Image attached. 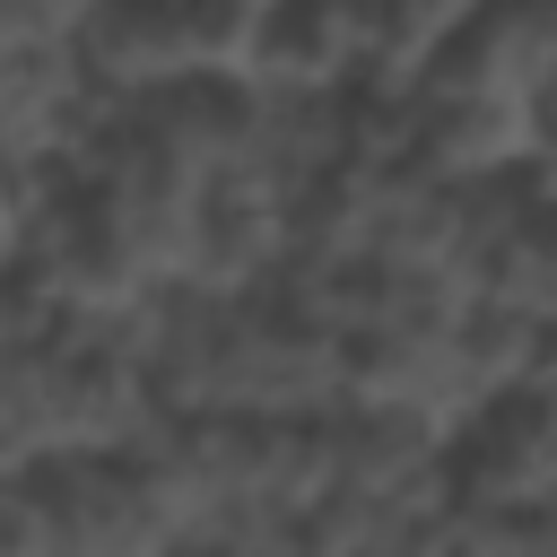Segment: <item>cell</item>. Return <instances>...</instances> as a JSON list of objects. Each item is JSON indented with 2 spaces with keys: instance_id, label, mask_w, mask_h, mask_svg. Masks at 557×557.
<instances>
[{
  "instance_id": "1",
  "label": "cell",
  "mask_w": 557,
  "mask_h": 557,
  "mask_svg": "<svg viewBox=\"0 0 557 557\" xmlns=\"http://www.w3.org/2000/svg\"><path fill=\"white\" fill-rule=\"evenodd\" d=\"M44 496L52 557H139V548H183V522L165 487L148 479L139 453H35L26 461Z\"/></svg>"
},
{
  "instance_id": "2",
  "label": "cell",
  "mask_w": 557,
  "mask_h": 557,
  "mask_svg": "<svg viewBox=\"0 0 557 557\" xmlns=\"http://www.w3.org/2000/svg\"><path fill=\"white\" fill-rule=\"evenodd\" d=\"M461 505H531L557 496V383H513L479 400L444 444Z\"/></svg>"
},
{
  "instance_id": "3",
  "label": "cell",
  "mask_w": 557,
  "mask_h": 557,
  "mask_svg": "<svg viewBox=\"0 0 557 557\" xmlns=\"http://www.w3.org/2000/svg\"><path fill=\"white\" fill-rule=\"evenodd\" d=\"M409 157L426 174H453V183L522 174L531 165V104L496 96V87H461V78L418 70L409 78Z\"/></svg>"
},
{
  "instance_id": "4",
  "label": "cell",
  "mask_w": 557,
  "mask_h": 557,
  "mask_svg": "<svg viewBox=\"0 0 557 557\" xmlns=\"http://www.w3.org/2000/svg\"><path fill=\"white\" fill-rule=\"evenodd\" d=\"M287 270V191L261 183V174H218L191 209V244H183V278L191 287H218V296H244L261 278Z\"/></svg>"
},
{
  "instance_id": "5",
  "label": "cell",
  "mask_w": 557,
  "mask_h": 557,
  "mask_svg": "<svg viewBox=\"0 0 557 557\" xmlns=\"http://www.w3.org/2000/svg\"><path fill=\"white\" fill-rule=\"evenodd\" d=\"M70 52H78V78L104 87V96H157L174 78H191V52H183V26H174V0H87L78 26H70Z\"/></svg>"
},
{
  "instance_id": "6",
  "label": "cell",
  "mask_w": 557,
  "mask_h": 557,
  "mask_svg": "<svg viewBox=\"0 0 557 557\" xmlns=\"http://www.w3.org/2000/svg\"><path fill=\"white\" fill-rule=\"evenodd\" d=\"M426 70L531 104V96L557 78V0H479V17H470Z\"/></svg>"
},
{
  "instance_id": "7",
  "label": "cell",
  "mask_w": 557,
  "mask_h": 557,
  "mask_svg": "<svg viewBox=\"0 0 557 557\" xmlns=\"http://www.w3.org/2000/svg\"><path fill=\"white\" fill-rule=\"evenodd\" d=\"M244 78H261V87H357L366 78V0H270Z\"/></svg>"
},
{
  "instance_id": "8",
  "label": "cell",
  "mask_w": 557,
  "mask_h": 557,
  "mask_svg": "<svg viewBox=\"0 0 557 557\" xmlns=\"http://www.w3.org/2000/svg\"><path fill=\"white\" fill-rule=\"evenodd\" d=\"M261 17H270V0H174L183 52H191V70H209V78H244V70H252Z\"/></svg>"
},
{
  "instance_id": "9",
  "label": "cell",
  "mask_w": 557,
  "mask_h": 557,
  "mask_svg": "<svg viewBox=\"0 0 557 557\" xmlns=\"http://www.w3.org/2000/svg\"><path fill=\"white\" fill-rule=\"evenodd\" d=\"M52 191H61V165H52V157H35V148H0V261L35 252V226H44Z\"/></svg>"
},
{
  "instance_id": "10",
  "label": "cell",
  "mask_w": 557,
  "mask_h": 557,
  "mask_svg": "<svg viewBox=\"0 0 557 557\" xmlns=\"http://www.w3.org/2000/svg\"><path fill=\"white\" fill-rule=\"evenodd\" d=\"M0 557H52V531H44V496H35L26 461L0 479Z\"/></svg>"
},
{
  "instance_id": "11",
  "label": "cell",
  "mask_w": 557,
  "mask_h": 557,
  "mask_svg": "<svg viewBox=\"0 0 557 557\" xmlns=\"http://www.w3.org/2000/svg\"><path fill=\"white\" fill-rule=\"evenodd\" d=\"M70 9H87V0H70Z\"/></svg>"
}]
</instances>
